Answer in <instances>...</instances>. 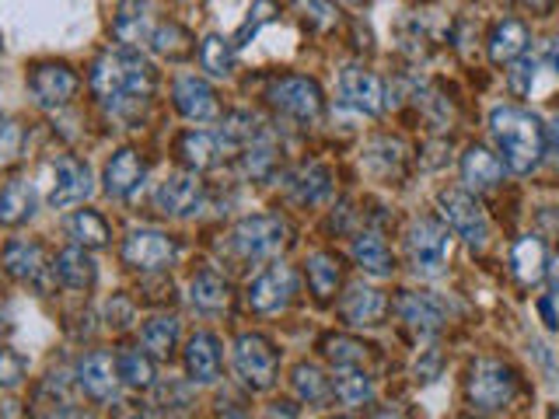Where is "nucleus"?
I'll list each match as a JSON object with an SVG mask.
<instances>
[{
	"label": "nucleus",
	"instance_id": "473e14b6",
	"mask_svg": "<svg viewBox=\"0 0 559 419\" xmlns=\"http://www.w3.org/2000/svg\"><path fill=\"white\" fill-rule=\"evenodd\" d=\"M140 339H144V346L154 357H168L175 349V339H179V322H175L171 314H154V319L144 322Z\"/></svg>",
	"mask_w": 559,
	"mask_h": 419
},
{
	"label": "nucleus",
	"instance_id": "9b49d317",
	"mask_svg": "<svg viewBox=\"0 0 559 419\" xmlns=\"http://www.w3.org/2000/svg\"><path fill=\"white\" fill-rule=\"evenodd\" d=\"M175 255H179V244L162 231H133L127 241H122V259H127V266L144 270V273L171 266Z\"/></svg>",
	"mask_w": 559,
	"mask_h": 419
},
{
	"label": "nucleus",
	"instance_id": "aec40b11",
	"mask_svg": "<svg viewBox=\"0 0 559 419\" xmlns=\"http://www.w3.org/2000/svg\"><path fill=\"white\" fill-rule=\"evenodd\" d=\"M186 371L197 384H214L221 378V343L210 332H197L186 346Z\"/></svg>",
	"mask_w": 559,
	"mask_h": 419
},
{
	"label": "nucleus",
	"instance_id": "bb28decb",
	"mask_svg": "<svg viewBox=\"0 0 559 419\" xmlns=\"http://www.w3.org/2000/svg\"><path fill=\"white\" fill-rule=\"evenodd\" d=\"M35 214V189L25 179H11L0 189V224H25Z\"/></svg>",
	"mask_w": 559,
	"mask_h": 419
},
{
	"label": "nucleus",
	"instance_id": "f8f14e48",
	"mask_svg": "<svg viewBox=\"0 0 559 419\" xmlns=\"http://www.w3.org/2000/svg\"><path fill=\"white\" fill-rule=\"evenodd\" d=\"M28 87L39 105L46 109H57V105H67L78 95V74L67 63H39L28 74Z\"/></svg>",
	"mask_w": 559,
	"mask_h": 419
},
{
	"label": "nucleus",
	"instance_id": "4468645a",
	"mask_svg": "<svg viewBox=\"0 0 559 419\" xmlns=\"http://www.w3.org/2000/svg\"><path fill=\"white\" fill-rule=\"evenodd\" d=\"M340 95L346 105H354L364 116H378L384 109V84L378 74L364 67H346L340 77Z\"/></svg>",
	"mask_w": 559,
	"mask_h": 419
},
{
	"label": "nucleus",
	"instance_id": "a19ab883",
	"mask_svg": "<svg viewBox=\"0 0 559 419\" xmlns=\"http://www.w3.org/2000/svg\"><path fill=\"white\" fill-rule=\"evenodd\" d=\"M22 140H25L22 127H17L14 119L0 116V165H11L14 157L22 154Z\"/></svg>",
	"mask_w": 559,
	"mask_h": 419
},
{
	"label": "nucleus",
	"instance_id": "cd10ccee",
	"mask_svg": "<svg viewBox=\"0 0 559 419\" xmlns=\"http://www.w3.org/2000/svg\"><path fill=\"white\" fill-rule=\"evenodd\" d=\"M4 266L14 279H25V284H35L46 273V259L43 249L32 241H11L4 249Z\"/></svg>",
	"mask_w": 559,
	"mask_h": 419
},
{
	"label": "nucleus",
	"instance_id": "c03bdc74",
	"mask_svg": "<svg viewBox=\"0 0 559 419\" xmlns=\"http://www.w3.org/2000/svg\"><path fill=\"white\" fill-rule=\"evenodd\" d=\"M535 70H538V63H535L532 57H518L514 70H511V74H507V84H511V92H514L518 98L532 92V84H535Z\"/></svg>",
	"mask_w": 559,
	"mask_h": 419
},
{
	"label": "nucleus",
	"instance_id": "49530a36",
	"mask_svg": "<svg viewBox=\"0 0 559 419\" xmlns=\"http://www.w3.org/2000/svg\"><path fill=\"white\" fill-rule=\"evenodd\" d=\"M133 322V308L127 304V301H116L109 304V325H116V328H122V325H130Z\"/></svg>",
	"mask_w": 559,
	"mask_h": 419
},
{
	"label": "nucleus",
	"instance_id": "393cba45",
	"mask_svg": "<svg viewBox=\"0 0 559 419\" xmlns=\"http://www.w3.org/2000/svg\"><path fill=\"white\" fill-rule=\"evenodd\" d=\"M511 270L518 276V284H524V287L538 284V279L546 276V244H542L535 235H524L511 252Z\"/></svg>",
	"mask_w": 559,
	"mask_h": 419
},
{
	"label": "nucleus",
	"instance_id": "f704fd0d",
	"mask_svg": "<svg viewBox=\"0 0 559 419\" xmlns=\"http://www.w3.org/2000/svg\"><path fill=\"white\" fill-rule=\"evenodd\" d=\"M200 60L214 77H231L235 70V46L224 39V35H206L200 46Z\"/></svg>",
	"mask_w": 559,
	"mask_h": 419
},
{
	"label": "nucleus",
	"instance_id": "5701e85b",
	"mask_svg": "<svg viewBox=\"0 0 559 419\" xmlns=\"http://www.w3.org/2000/svg\"><path fill=\"white\" fill-rule=\"evenodd\" d=\"M528 43H532L528 25L518 22V17H503V22L493 28V35H489V60L511 63L521 57L524 49H528Z\"/></svg>",
	"mask_w": 559,
	"mask_h": 419
},
{
	"label": "nucleus",
	"instance_id": "3c124183",
	"mask_svg": "<svg viewBox=\"0 0 559 419\" xmlns=\"http://www.w3.org/2000/svg\"><path fill=\"white\" fill-rule=\"evenodd\" d=\"M524 4H532V11H546L552 0H524Z\"/></svg>",
	"mask_w": 559,
	"mask_h": 419
},
{
	"label": "nucleus",
	"instance_id": "a878e982",
	"mask_svg": "<svg viewBox=\"0 0 559 419\" xmlns=\"http://www.w3.org/2000/svg\"><path fill=\"white\" fill-rule=\"evenodd\" d=\"M349 252H354L357 266L364 273H371V276H392V270H395V259L389 252V244H384L374 231L357 235L354 238V249H349Z\"/></svg>",
	"mask_w": 559,
	"mask_h": 419
},
{
	"label": "nucleus",
	"instance_id": "e433bc0d",
	"mask_svg": "<svg viewBox=\"0 0 559 419\" xmlns=\"http://www.w3.org/2000/svg\"><path fill=\"white\" fill-rule=\"evenodd\" d=\"M116 367H119L122 384H130V388H151V384H154V363H151L147 354H140V349H127V354H119Z\"/></svg>",
	"mask_w": 559,
	"mask_h": 419
},
{
	"label": "nucleus",
	"instance_id": "20e7f679",
	"mask_svg": "<svg viewBox=\"0 0 559 419\" xmlns=\"http://www.w3.org/2000/svg\"><path fill=\"white\" fill-rule=\"evenodd\" d=\"M518 392V378L507 363L500 360H479L468 371V402L479 412H497Z\"/></svg>",
	"mask_w": 559,
	"mask_h": 419
},
{
	"label": "nucleus",
	"instance_id": "603ef678",
	"mask_svg": "<svg viewBox=\"0 0 559 419\" xmlns=\"http://www.w3.org/2000/svg\"><path fill=\"white\" fill-rule=\"evenodd\" d=\"M60 419H92V416H84V412H78V409H67Z\"/></svg>",
	"mask_w": 559,
	"mask_h": 419
},
{
	"label": "nucleus",
	"instance_id": "6ab92c4d",
	"mask_svg": "<svg viewBox=\"0 0 559 419\" xmlns=\"http://www.w3.org/2000/svg\"><path fill=\"white\" fill-rule=\"evenodd\" d=\"M151 25H154V14H151V0H122L119 11H116V22L112 32L122 46H140L151 39Z\"/></svg>",
	"mask_w": 559,
	"mask_h": 419
},
{
	"label": "nucleus",
	"instance_id": "8fccbe9b",
	"mask_svg": "<svg viewBox=\"0 0 559 419\" xmlns=\"http://www.w3.org/2000/svg\"><path fill=\"white\" fill-rule=\"evenodd\" d=\"M549 63H552V70L559 74V39L552 43V49H549Z\"/></svg>",
	"mask_w": 559,
	"mask_h": 419
},
{
	"label": "nucleus",
	"instance_id": "39448f33",
	"mask_svg": "<svg viewBox=\"0 0 559 419\" xmlns=\"http://www.w3.org/2000/svg\"><path fill=\"white\" fill-rule=\"evenodd\" d=\"M437 206H441V217L454 235L465 238L472 249H483L489 238V220L476 196H468L462 189H444L441 196H437Z\"/></svg>",
	"mask_w": 559,
	"mask_h": 419
},
{
	"label": "nucleus",
	"instance_id": "58836bf2",
	"mask_svg": "<svg viewBox=\"0 0 559 419\" xmlns=\"http://www.w3.org/2000/svg\"><path fill=\"white\" fill-rule=\"evenodd\" d=\"M322 354L336 367H360L367 360V346L360 339H349V336H329L322 343Z\"/></svg>",
	"mask_w": 559,
	"mask_h": 419
},
{
	"label": "nucleus",
	"instance_id": "5fc2aeb1",
	"mask_svg": "<svg viewBox=\"0 0 559 419\" xmlns=\"http://www.w3.org/2000/svg\"><path fill=\"white\" fill-rule=\"evenodd\" d=\"M224 419H249V416H241V412H227Z\"/></svg>",
	"mask_w": 559,
	"mask_h": 419
},
{
	"label": "nucleus",
	"instance_id": "c756f323",
	"mask_svg": "<svg viewBox=\"0 0 559 419\" xmlns=\"http://www.w3.org/2000/svg\"><path fill=\"white\" fill-rule=\"evenodd\" d=\"M217 154H221V140L210 136L203 130H192L179 140V157L192 168V171H206L217 165Z\"/></svg>",
	"mask_w": 559,
	"mask_h": 419
},
{
	"label": "nucleus",
	"instance_id": "f3484780",
	"mask_svg": "<svg viewBox=\"0 0 559 419\" xmlns=\"http://www.w3.org/2000/svg\"><path fill=\"white\" fill-rule=\"evenodd\" d=\"M175 109H179L192 122H206V119L221 116L214 87H210L206 81H200V77H179V81H175Z\"/></svg>",
	"mask_w": 559,
	"mask_h": 419
},
{
	"label": "nucleus",
	"instance_id": "9d476101",
	"mask_svg": "<svg viewBox=\"0 0 559 419\" xmlns=\"http://www.w3.org/2000/svg\"><path fill=\"white\" fill-rule=\"evenodd\" d=\"M297 294V276L290 266H270L266 273H259L249 284V308L259 314L284 311L290 304V297Z\"/></svg>",
	"mask_w": 559,
	"mask_h": 419
},
{
	"label": "nucleus",
	"instance_id": "4d7b16f0",
	"mask_svg": "<svg viewBox=\"0 0 559 419\" xmlns=\"http://www.w3.org/2000/svg\"><path fill=\"white\" fill-rule=\"evenodd\" d=\"M346 4H360V0H346Z\"/></svg>",
	"mask_w": 559,
	"mask_h": 419
},
{
	"label": "nucleus",
	"instance_id": "6e6d98bb",
	"mask_svg": "<svg viewBox=\"0 0 559 419\" xmlns=\"http://www.w3.org/2000/svg\"><path fill=\"white\" fill-rule=\"evenodd\" d=\"M378 419H395V416H392V412H384V416H378Z\"/></svg>",
	"mask_w": 559,
	"mask_h": 419
},
{
	"label": "nucleus",
	"instance_id": "f03ea898",
	"mask_svg": "<svg viewBox=\"0 0 559 419\" xmlns=\"http://www.w3.org/2000/svg\"><path fill=\"white\" fill-rule=\"evenodd\" d=\"M151 87H154V67L130 46L109 49L92 67V92L109 105L140 101L151 95Z\"/></svg>",
	"mask_w": 559,
	"mask_h": 419
},
{
	"label": "nucleus",
	"instance_id": "4be33fe9",
	"mask_svg": "<svg viewBox=\"0 0 559 419\" xmlns=\"http://www.w3.org/2000/svg\"><path fill=\"white\" fill-rule=\"evenodd\" d=\"M52 273H57V279L63 287L70 290H92L95 287V259L87 255L84 249H63L57 255V262H52Z\"/></svg>",
	"mask_w": 559,
	"mask_h": 419
},
{
	"label": "nucleus",
	"instance_id": "ea45409f",
	"mask_svg": "<svg viewBox=\"0 0 559 419\" xmlns=\"http://www.w3.org/2000/svg\"><path fill=\"white\" fill-rule=\"evenodd\" d=\"M273 17H276V4H273V0H255L252 11H249V17H245L241 28H238V43H235V46H249V43L255 39V32H259L262 25H270Z\"/></svg>",
	"mask_w": 559,
	"mask_h": 419
},
{
	"label": "nucleus",
	"instance_id": "2f4dec72",
	"mask_svg": "<svg viewBox=\"0 0 559 419\" xmlns=\"http://www.w3.org/2000/svg\"><path fill=\"white\" fill-rule=\"evenodd\" d=\"M332 392H336L343 406H367L374 398V381L357 367H343V374L332 381Z\"/></svg>",
	"mask_w": 559,
	"mask_h": 419
},
{
	"label": "nucleus",
	"instance_id": "f257e3e1",
	"mask_svg": "<svg viewBox=\"0 0 559 419\" xmlns=\"http://www.w3.org/2000/svg\"><path fill=\"white\" fill-rule=\"evenodd\" d=\"M489 133L497 140V151L503 154V165L514 175H528L538 168L542 154H546V127L524 109L514 105H500L489 116Z\"/></svg>",
	"mask_w": 559,
	"mask_h": 419
},
{
	"label": "nucleus",
	"instance_id": "6e6552de",
	"mask_svg": "<svg viewBox=\"0 0 559 419\" xmlns=\"http://www.w3.org/2000/svg\"><path fill=\"white\" fill-rule=\"evenodd\" d=\"M92 168L78 161L74 154H63L52 161V185H49V206L52 210H67L78 206L92 196Z\"/></svg>",
	"mask_w": 559,
	"mask_h": 419
},
{
	"label": "nucleus",
	"instance_id": "c85d7f7f",
	"mask_svg": "<svg viewBox=\"0 0 559 419\" xmlns=\"http://www.w3.org/2000/svg\"><path fill=\"white\" fill-rule=\"evenodd\" d=\"M67 231L81 249H102V244H109L112 238L109 220H105L98 210H78V214L67 220Z\"/></svg>",
	"mask_w": 559,
	"mask_h": 419
},
{
	"label": "nucleus",
	"instance_id": "423d86ee",
	"mask_svg": "<svg viewBox=\"0 0 559 419\" xmlns=\"http://www.w3.org/2000/svg\"><path fill=\"white\" fill-rule=\"evenodd\" d=\"M276 367L280 357L270 339L262 336H241L235 343V371L238 378L249 384L252 392H266L276 384Z\"/></svg>",
	"mask_w": 559,
	"mask_h": 419
},
{
	"label": "nucleus",
	"instance_id": "4c0bfd02",
	"mask_svg": "<svg viewBox=\"0 0 559 419\" xmlns=\"http://www.w3.org/2000/svg\"><path fill=\"white\" fill-rule=\"evenodd\" d=\"M294 392H297V398H305V402H322L325 395H329V381L322 378V371L319 367H311V363H297L294 367Z\"/></svg>",
	"mask_w": 559,
	"mask_h": 419
},
{
	"label": "nucleus",
	"instance_id": "b1692460",
	"mask_svg": "<svg viewBox=\"0 0 559 419\" xmlns=\"http://www.w3.org/2000/svg\"><path fill=\"white\" fill-rule=\"evenodd\" d=\"M462 179L472 189H493L503 179V161L486 147H468L462 154Z\"/></svg>",
	"mask_w": 559,
	"mask_h": 419
},
{
	"label": "nucleus",
	"instance_id": "0eeeda50",
	"mask_svg": "<svg viewBox=\"0 0 559 419\" xmlns=\"http://www.w3.org/2000/svg\"><path fill=\"white\" fill-rule=\"evenodd\" d=\"M284 244H287V224L280 217L259 214V217H245L235 227V249L245 259H273Z\"/></svg>",
	"mask_w": 559,
	"mask_h": 419
},
{
	"label": "nucleus",
	"instance_id": "412c9836",
	"mask_svg": "<svg viewBox=\"0 0 559 419\" xmlns=\"http://www.w3.org/2000/svg\"><path fill=\"white\" fill-rule=\"evenodd\" d=\"M395 311H399L402 322L416 332H424V336H430V332H437L444 325V308L437 304L430 294H402Z\"/></svg>",
	"mask_w": 559,
	"mask_h": 419
},
{
	"label": "nucleus",
	"instance_id": "864d4df0",
	"mask_svg": "<svg viewBox=\"0 0 559 419\" xmlns=\"http://www.w3.org/2000/svg\"><path fill=\"white\" fill-rule=\"evenodd\" d=\"M552 147H559V119L552 122Z\"/></svg>",
	"mask_w": 559,
	"mask_h": 419
},
{
	"label": "nucleus",
	"instance_id": "2eb2a0df",
	"mask_svg": "<svg viewBox=\"0 0 559 419\" xmlns=\"http://www.w3.org/2000/svg\"><path fill=\"white\" fill-rule=\"evenodd\" d=\"M119 367L109 354H87L78 363V384L92 395L95 402H112L119 392Z\"/></svg>",
	"mask_w": 559,
	"mask_h": 419
},
{
	"label": "nucleus",
	"instance_id": "a211bd4d",
	"mask_svg": "<svg viewBox=\"0 0 559 419\" xmlns=\"http://www.w3.org/2000/svg\"><path fill=\"white\" fill-rule=\"evenodd\" d=\"M144 182V161H140V154L133 147H122L109 157V165H105V192H109L112 200H127L140 189Z\"/></svg>",
	"mask_w": 559,
	"mask_h": 419
},
{
	"label": "nucleus",
	"instance_id": "13d9d810",
	"mask_svg": "<svg viewBox=\"0 0 559 419\" xmlns=\"http://www.w3.org/2000/svg\"><path fill=\"white\" fill-rule=\"evenodd\" d=\"M336 419H343V416H336Z\"/></svg>",
	"mask_w": 559,
	"mask_h": 419
},
{
	"label": "nucleus",
	"instance_id": "79ce46f5",
	"mask_svg": "<svg viewBox=\"0 0 559 419\" xmlns=\"http://www.w3.org/2000/svg\"><path fill=\"white\" fill-rule=\"evenodd\" d=\"M25 357L11 346H0V388H14L25 378Z\"/></svg>",
	"mask_w": 559,
	"mask_h": 419
},
{
	"label": "nucleus",
	"instance_id": "dca6fc26",
	"mask_svg": "<svg viewBox=\"0 0 559 419\" xmlns=\"http://www.w3.org/2000/svg\"><path fill=\"white\" fill-rule=\"evenodd\" d=\"M384 311H389V297L374 287H349L340 301V314L346 325L367 328V325H381Z\"/></svg>",
	"mask_w": 559,
	"mask_h": 419
},
{
	"label": "nucleus",
	"instance_id": "c9c22d12",
	"mask_svg": "<svg viewBox=\"0 0 559 419\" xmlns=\"http://www.w3.org/2000/svg\"><path fill=\"white\" fill-rule=\"evenodd\" d=\"M290 192H294V200H301V203H319L329 196V171L322 165H308L301 168L290 179Z\"/></svg>",
	"mask_w": 559,
	"mask_h": 419
},
{
	"label": "nucleus",
	"instance_id": "ddd939ff",
	"mask_svg": "<svg viewBox=\"0 0 559 419\" xmlns=\"http://www.w3.org/2000/svg\"><path fill=\"white\" fill-rule=\"evenodd\" d=\"M154 203L165 217H192L203 206V185L197 182V175L175 171L162 185H157Z\"/></svg>",
	"mask_w": 559,
	"mask_h": 419
},
{
	"label": "nucleus",
	"instance_id": "09e8293b",
	"mask_svg": "<svg viewBox=\"0 0 559 419\" xmlns=\"http://www.w3.org/2000/svg\"><path fill=\"white\" fill-rule=\"evenodd\" d=\"M552 308L559 314V259L552 262Z\"/></svg>",
	"mask_w": 559,
	"mask_h": 419
},
{
	"label": "nucleus",
	"instance_id": "72a5a7b5",
	"mask_svg": "<svg viewBox=\"0 0 559 419\" xmlns=\"http://www.w3.org/2000/svg\"><path fill=\"white\" fill-rule=\"evenodd\" d=\"M308 284L319 301H329L340 287V262L332 255H311L308 259Z\"/></svg>",
	"mask_w": 559,
	"mask_h": 419
},
{
	"label": "nucleus",
	"instance_id": "1a4fd4ad",
	"mask_svg": "<svg viewBox=\"0 0 559 419\" xmlns=\"http://www.w3.org/2000/svg\"><path fill=\"white\" fill-rule=\"evenodd\" d=\"M270 101L290 119L311 122L322 116V87L311 77H284L270 87Z\"/></svg>",
	"mask_w": 559,
	"mask_h": 419
},
{
	"label": "nucleus",
	"instance_id": "de8ad7c7",
	"mask_svg": "<svg viewBox=\"0 0 559 419\" xmlns=\"http://www.w3.org/2000/svg\"><path fill=\"white\" fill-rule=\"evenodd\" d=\"M116 419H154V412L147 406H136V402H119Z\"/></svg>",
	"mask_w": 559,
	"mask_h": 419
},
{
	"label": "nucleus",
	"instance_id": "a18cd8bd",
	"mask_svg": "<svg viewBox=\"0 0 559 419\" xmlns=\"http://www.w3.org/2000/svg\"><path fill=\"white\" fill-rule=\"evenodd\" d=\"M297 11H301L314 28H332V25H336V11H332L329 0H297Z\"/></svg>",
	"mask_w": 559,
	"mask_h": 419
},
{
	"label": "nucleus",
	"instance_id": "7c9ffc66",
	"mask_svg": "<svg viewBox=\"0 0 559 419\" xmlns=\"http://www.w3.org/2000/svg\"><path fill=\"white\" fill-rule=\"evenodd\" d=\"M227 284L217 276V273H197L192 276V284H189V301L192 308H200L206 314H217L227 308Z\"/></svg>",
	"mask_w": 559,
	"mask_h": 419
},
{
	"label": "nucleus",
	"instance_id": "37998d69",
	"mask_svg": "<svg viewBox=\"0 0 559 419\" xmlns=\"http://www.w3.org/2000/svg\"><path fill=\"white\" fill-rule=\"evenodd\" d=\"M151 43L157 52H165V57H186V32L179 25H162V28H154L151 35Z\"/></svg>",
	"mask_w": 559,
	"mask_h": 419
},
{
	"label": "nucleus",
	"instance_id": "7ed1b4c3",
	"mask_svg": "<svg viewBox=\"0 0 559 419\" xmlns=\"http://www.w3.org/2000/svg\"><path fill=\"white\" fill-rule=\"evenodd\" d=\"M448 227L433 217H419L406 231V255L416 276H441L448 266Z\"/></svg>",
	"mask_w": 559,
	"mask_h": 419
}]
</instances>
